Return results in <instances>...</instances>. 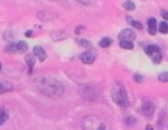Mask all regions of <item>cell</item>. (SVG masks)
<instances>
[{
    "instance_id": "1",
    "label": "cell",
    "mask_w": 168,
    "mask_h": 130,
    "mask_svg": "<svg viewBox=\"0 0 168 130\" xmlns=\"http://www.w3.org/2000/svg\"><path fill=\"white\" fill-rule=\"evenodd\" d=\"M34 84L43 95L50 98H59L65 92L64 86L59 81L50 77H38L34 80Z\"/></svg>"
},
{
    "instance_id": "2",
    "label": "cell",
    "mask_w": 168,
    "mask_h": 130,
    "mask_svg": "<svg viewBox=\"0 0 168 130\" xmlns=\"http://www.w3.org/2000/svg\"><path fill=\"white\" fill-rule=\"evenodd\" d=\"M111 98L117 105L120 107H127L129 105V98L124 85L120 81H115L110 90Z\"/></svg>"
},
{
    "instance_id": "3",
    "label": "cell",
    "mask_w": 168,
    "mask_h": 130,
    "mask_svg": "<svg viewBox=\"0 0 168 130\" xmlns=\"http://www.w3.org/2000/svg\"><path fill=\"white\" fill-rule=\"evenodd\" d=\"M81 125L83 130H106L105 123L100 118L93 115L84 117Z\"/></svg>"
},
{
    "instance_id": "4",
    "label": "cell",
    "mask_w": 168,
    "mask_h": 130,
    "mask_svg": "<svg viewBox=\"0 0 168 130\" xmlns=\"http://www.w3.org/2000/svg\"><path fill=\"white\" fill-rule=\"evenodd\" d=\"M146 54L149 57H151L154 64H159L162 60V54L160 51V47L156 45H150L145 49Z\"/></svg>"
},
{
    "instance_id": "5",
    "label": "cell",
    "mask_w": 168,
    "mask_h": 130,
    "mask_svg": "<svg viewBox=\"0 0 168 130\" xmlns=\"http://www.w3.org/2000/svg\"><path fill=\"white\" fill-rule=\"evenodd\" d=\"M96 55H97V53L94 50H87L80 55V60L83 64L90 65L95 60Z\"/></svg>"
},
{
    "instance_id": "6",
    "label": "cell",
    "mask_w": 168,
    "mask_h": 130,
    "mask_svg": "<svg viewBox=\"0 0 168 130\" xmlns=\"http://www.w3.org/2000/svg\"><path fill=\"white\" fill-rule=\"evenodd\" d=\"M136 38V33L133 29L131 28H126L122 30L119 34V40L120 41H132Z\"/></svg>"
},
{
    "instance_id": "7",
    "label": "cell",
    "mask_w": 168,
    "mask_h": 130,
    "mask_svg": "<svg viewBox=\"0 0 168 130\" xmlns=\"http://www.w3.org/2000/svg\"><path fill=\"white\" fill-rule=\"evenodd\" d=\"M154 110H155V107L151 102L146 101L142 104V112H143V114L145 116L151 117L154 113Z\"/></svg>"
},
{
    "instance_id": "8",
    "label": "cell",
    "mask_w": 168,
    "mask_h": 130,
    "mask_svg": "<svg viewBox=\"0 0 168 130\" xmlns=\"http://www.w3.org/2000/svg\"><path fill=\"white\" fill-rule=\"evenodd\" d=\"M33 55L41 60V62H44L47 59V54L46 51L43 49L41 46H36L33 47Z\"/></svg>"
},
{
    "instance_id": "9",
    "label": "cell",
    "mask_w": 168,
    "mask_h": 130,
    "mask_svg": "<svg viewBox=\"0 0 168 130\" xmlns=\"http://www.w3.org/2000/svg\"><path fill=\"white\" fill-rule=\"evenodd\" d=\"M147 24H148V31L150 34H152V36H155L157 32V21L156 19L154 18V17H150V18L147 20Z\"/></svg>"
},
{
    "instance_id": "10",
    "label": "cell",
    "mask_w": 168,
    "mask_h": 130,
    "mask_svg": "<svg viewBox=\"0 0 168 130\" xmlns=\"http://www.w3.org/2000/svg\"><path fill=\"white\" fill-rule=\"evenodd\" d=\"M25 62H27V65L28 67V74H32L34 64H36V58H34L33 54H28L25 55Z\"/></svg>"
},
{
    "instance_id": "11",
    "label": "cell",
    "mask_w": 168,
    "mask_h": 130,
    "mask_svg": "<svg viewBox=\"0 0 168 130\" xmlns=\"http://www.w3.org/2000/svg\"><path fill=\"white\" fill-rule=\"evenodd\" d=\"M12 90H13V86L11 83L6 81H0V94L10 92Z\"/></svg>"
},
{
    "instance_id": "12",
    "label": "cell",
    "mask_w": 168,
    "mask_h": 130,
    "mask_svg": "<svg viewBox=\"0 0 168 130\" xmlns=\"http://www.w3.org/2000/svg\"><path fill=\"white\" fill-rule=\"evenodd\" d=\"M16 51L18 53H24V51H28V43L23 41H20L16 43Z\"/></svg>"
},
{
    "instance_id": "13",
    "label": "cell",
    "mask_w": 168,
    "mask_h": 130,
    "mask_svg": "<svg viewBox=\"0 0 168 130\" xmlns=\"http://www.w3.org/2000/svg\"><path fill=\"white\" fill-rule=\"evenodd\" d=\"M8 116L9 115H8L7 110L3 109V108L2 109H0V126L6 122L7 119H8Z\"/></svg>"
},
{
    "instance_id": "14",
    "label": "cell",
    "mask_w": 168,
    "mask_h": 130,
    "mask_svg": "<svg viewBox=\"0 0 168 130\" xmlns=\"http://www.w3.org/2000/svg\"><path fill=\"white\" fill-rule=\"evenodd\" d=\"M120 47H123L125 50H133L134 49V43L129 41H120Z\"/></svg>"
},
{
    "instance_id": "15",
    "label": "cell",
    "mask_w": 168,
    "mask_h": 130,
    "mask_svg": "<svg viewBox=\"0 0 168 130\" xmlns=\"http://www.w3.org/2000/svg\"><path fill=\"white\" fill-rule=\"evenodd\" d=\"M123 7H124L126 10H128V11H132V10H134L135 8H136V5H135L134 2L131 1V0H127V1L124 2Z\"/></svg>"
},
{
    "instance_id": "16",
    "label": "cell",
    "mask_w": 168,
    "mask_h": 130,
    "mask_svg": "<svg viewBox=\"0 0 168 130\" xmlns=\"http://www.w3.org/2000/svg\"><path fill=\"white\" fill-rule=\"evenodd\" d=\"M127 19H128V21L130 22V24L131 25H133L135 28H137V29H142L143 28V24H142L140 21H138V20H134V19H131L130 18V16H128L127 17Z\"/></svg>"
},
{
    "instance_id": "17",
    "label": "cell",
    "mask_w": 168,
    "mask_h": 130,
    "mask_svg": "<svg viewBox=\"0 0 168 130\" xmlns=\"http://www.w3.org/2000/svg\"><path fill=\"white\" fill-rule=\"evenodd\" d=\"M111 43H113V40L109 37H103L102 40L99 41V46L101 47H109Z\"/></svg>"
},
{
    "instance_id": "18",
    "label": "cell",
    "mask_w": 168,
    "mask_h": 130,
    "mask_svg": "<svg viewBox=\"0 0 168 130\" xmlns=\"http://www.w3.org/2000/svg\"><path fill=\"white\" fill-rule=\"evenodd\" d=\"M158 29H159V31H160L161 33H163V34L167 33L168 32V23L165 22V21H161V22L159 23Z\"/></svg>"
},
{
    "instance_id": "19",
    "label": "cell",
    "mask_w": 168,
    "mask_h": 130,
    "mask_svg": "<svg viewBox=\"0 0 168 130\" xmlns=\"http://www.w3.org/2000/svg\"><path fill=\"white\" fill-rule=\"evenodd\" d=\"M5 51L8 54H13L15 51H16V43H13V42L9 43V45L5 47Z\"/></svg>"
},
{
    "instance_id": "20",
    "label": "cell",
    "mask_w": 168,
    "mask_h": 130,
    "mask_svg": "<svg viewBox=\"0 0 168 130\" xmlns=\"http://www.w3.org/2000/svg\"><path fill=\"white\" fill-rule=\"evenodd\" d=\"M158 80L160 82H163V83H168V73L167 72L161 73L158 76Z\"/></svg>"
},
{
    "instance_id": "21",
    "label": "cell",
    "mask_w": 168,
    "mask_h": 130,
    "mask_svg": "<svg viewBox=\"0 0 168 130\" xmlns=\"http://www.w3.org/2000/svg\"><path fill=\"white\" fill-rule=\"evenodd\" d=\"M77 42L83 47H91V46H92L91 42L89 41H86V40H79V41H77Z\"/></svg>"
},
{
    "instance_id": "22",
    "label": "cell",
    "mask_w": 168,
    "mask_h": 130,
    "mask_svg": "<svg viewBox=\"0 0 168 130\" xmlns=\"http://www.w3.org/2000/svg\"><path fill=\"white\" fill-rule=\"evenodd\" d=\"M3 37L5 38V40L8 41V42H12V41H13V38H14V36H13V34L12 33H10L9 31H6L5 33H4V36H3Z\"/></svg>"
},
{
    "instance_id": "23",
    "label": "cell",
    "mask_w": 168,
    "mask_h": 130,
    "mask_svg": "<svg viewBox=\"0 0 168 130\" xmlns=\"http://www.w3.org/2000/svg\"><path fill=\"white\" fill-rule=\"evenodd\" d=\"M136 123V119L133 118V117H128L126 119V124L128 126H132V125H134Z\"/></svg>"
},
{
    "instance_id": "24",
    "label": "cell",
    "mask_w": 168,
    "mask_h": 130,
    "mask_svg": "<svg viewBox=\"0 0 168 130\" xmlns=\"http://www.w3.org/2000/svg\"><path fill=\"white\" fill-rule=\"evenodd\" d=\"M134 80L137 83H142V82H143V76H141L140 74H136L134 76Z\"/></svg>"
},
{
    "instance_id": "25",
    "label": "cell",
    "mask_w": 168,
    "mask_h": 130,
    "mask_svg": "<svg viewBox=\"0 0 168 130\" xmlns=\"http://www.w3.org/2000/svg\"><path fill=\"white\" fill-rule=\"evenodd\" d=\"M160 14H161V16L163 17V18L166 19V20H168V11H167V10H165V9L161 10Z\"/></svg>"
},
{
    "instance_id": "26",
    "label": "cell",
    "mask_w": 168,
    "mask_h": 130,
    "mask_svg": "<svg viewBox=\"0 0 168 130\" xmlns=\"http://www.w3.org/2000/svg\"><path fill=\"white\" fill-rule=\"evenodd\" d=\"M76 1L81 4H89L90 3V0H76Z\"/></svg>"
},
{
    "instance_id": "27",
    "label": "cell",
    "mask_w": 168,
    "mask_h": 130,
    "mask_svg": "<svg viewBox=\"0 0 168 130\" xmlns=\"http://www.w3.org/2000/svg\"><path fill=\"white\" fill-rule=\"evenodd\" d=\"M32 34H33V30H28V31L25 32V36L28 37V36H31Z\"/></svg>"
},
{
    "instance_id": "28",
    "label": "cell",
    "mask_w": 168,
    "mask_h": 130,
    "mask_svg": "<svg viewBox=\"0 0 168 130\" xmlns=\"http://www.w3.org/2000/svg\"><path fill=\"white\" fill-rule=\"evenodd\" d=\"M146 130H154V129L151 125H147V126H146Z\"/></svg>"
},
{
    "instance_id": "29",
    "label": "cell",
    "mask_w": 168,
    "mask_h": 130,
    "mask_svg": "<svg viewBox=\"0 0 168 130\" xmlns=\"http://www.w3.org/2000/svg\"><path fill=\"white\" fill-rule=\"evenodd\" d=\"M1 68H2V64L0 63V70H1Z\"/></svg>"
}]
</instances>
